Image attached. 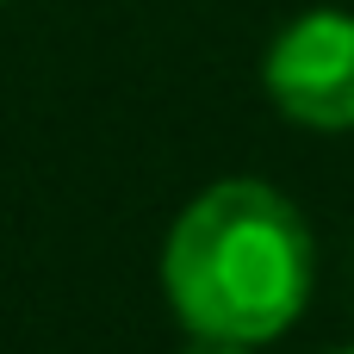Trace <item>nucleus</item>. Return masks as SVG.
Returning a JSON list of instances; mask_svg holds the SVG:
<instances>
[{
    "label": "nucleus",
    "instance_id": "f257e3e1",
    "mask_svg": "<svg viewBox=\"0 0 354 354\" xmlns=\"http://www.w3.org/2000/svg\"><path fill=\"white\" fill-rule=\"evenodd\" d=\"M317 280V243L305 212L249 174L193 193L162 243V292L193 342L261 348L286 336Z\"/></svg>",
    "mask_w": 354,
    "mask_h": 354
},
{
    "label": "nucleus",
    "instance_id": "f03ea898",
    "mask_svg": "<svg viewBox=\"0 0 354 354\" xmlns=\"http://www.w3.org/2000/svg\"><path fill=\"white\" fill-rule=\"evenodd\" d=\"M261 87L305 131H354V12L311 6L261 56Z\"/></svg>",
    "mask_w": 354,
    "mask_h": 354
},
{
    "label": "nucleus",
    "instance_id": "7ed1b4c3",
    "mask_svg": "<svg viewBox=\"0 0 354 354\" xmlns=\"http://www.w3.org/2000/svg\"><path fill=\"white\" fill-rule=\"evenodd\" d=\"M187 354H261V348H236V342H193Z\"/></svg>",
    "mask_w": 354,
    "mask_h": 354
},
{
    "label": "nucleus",
    "instance_id": "20e7f679",
    "mask_svg": "<svg viewBox=\"0 0 354 354\" xmlns=\"http://www.w3.org/2000/svg\"><path fill=\"white\" fill-rule=\"evenodd\" d=\"M336 354H354V348H336Z\"/></svg>",
    "mask_w": 354,
    "mask_h": 354
},
{
    "label": "nucleus",
    "instance_id": "39448f33",
    "mask_svg": "<svg viewBox=\"0 0 354 354\" xmlns=\"http://www.w3.org/2000/svg\"><path fill=\"white\" fill-rule=\"evenodd\" d=\"M0 6H6V0H0Z\"/></svg>",
    "mask_w": 354,
    "mask_h": 354
}]
</instances>
